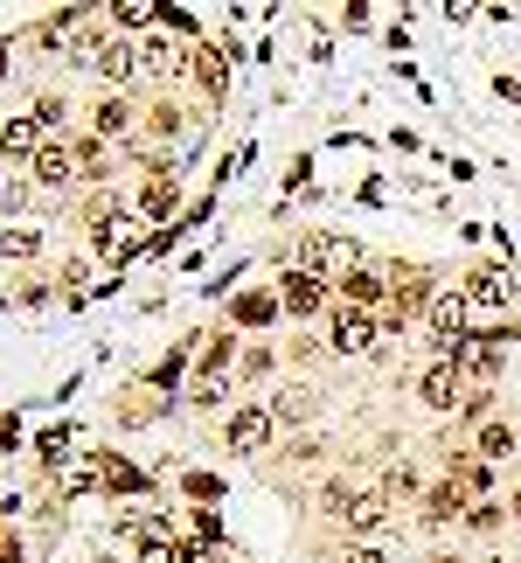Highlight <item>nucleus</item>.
I'll use <instances>...</instances> for the list:
<instances>
[{"instance_id": "nucleus-1", "label": "nucleus", "mask_w": 521, "mask_h": 563, "mask_svg": "<svg viewBox=\"0 0 521 563\" xmlns=\"http://www.w3.org/2000/svg\"><path fill=\"white\" fill-rule=\"evenodd\" d=\"M292 258H299V272H313V279H327V272H362L355 265V237H334V230H299V244H292Z\"/></svg>"}, {"instance_id": "nucleus-2", "label": "nucleus", "mask_w": 521, "mask_h": 563, "mask_svg": "<svg viewBox=\"0 0 521 563\" xmlns=\"http://www.w3.org/2000/svg\"><path fill=\"white\" fill-rule=\"evenodd\" d=\"M271 431H278V418H271V404H244V411H230V452L237 459H258L264 445H271Z\"/></svg>"}, {"instance_id": "nucleus-3", "label": "nucleus", "mask_w": 521, "mask_h": 563, "mask_svg": "<svg viewBox=\"0 0 521 563\" xmlns=\"http://www.w3.org/2000/svg\"><path fill=\"white\" fill-rule=\"evenodd\" d=\"M417 397H424V411H452V404H466V376H459V362L438 355V362L417 376Z\"/></svg>"}, {"instance_id": "nucleus-4", "label": "nucleus", "mask_w": 521, "mask_h": 563, "mask_svg": "<svg viewBox=\"0 0 521 563\" xmlns=\"http://www.w3.org/2000/svg\"><path fill=\"white\" fill-rule=\"evenodd\" d=\"M376 334H383V327H376L369 313H355V306H334L327 348H334V355H369V348H376Z\"/></svg>"}, {"instance_id": "nucleus-5", "label": "nucleus", "mask_w": 521, "mask_h": 563, "mask_svg": "<svg viewBox=\"0 0 521 563\" xmlns=\"http://www.w3.org/2000/svg\"><path fill=\"white\" fill-rule=\"evenodd\" d=\"M174 209H181V181H174L167 167H153V174L139 181V216H153L160 230H174Z\"/></svg>"}, {"instance_id": "nucleus-6", "label": "nucleus", "mask_w": 521, "mask_h": 563, "mask_svg": "<svg viewBox=\"0 0 521 563\" xmlns=\"http://www.w3.org/2000/svg\"><path fill=\"white\" fill-rule=\"evenodd\" d=\"M271 292H278V306H285V313H299V320L327 306V279H313V272H299V265H292L285 279L271 285Z\"/></svg>"}, {"instance_id": "nucleus-7", "label": "nucleus", "mask_w": 521, "mask_h": 563, "mask_svg": "<svg viewBox=\"0 0 521 563\" xmlns=\"http://www.w3.org/2000/svg\"><path fill=\"white\" fill-rule=\"evenodd\" d=\"M431 341H438L445 355L466 341V292H438V299H431Z\"/></svg>"}, {"instance_id": "nucleus-8", "label": "nucleus", "mask_w": 521, "mask_h": 563, "mask_svg": "<svg viewBox=\"0 0 521 563\" xmlns=\"http://www.w3.org/2000/svg\"><path fill=\"white\" fill-rule=\"evenodd\" d=\"M334 522H341L348 536H376V529L390 522V501H383V494H355V501H348V508L334 515Z\"/></svg>"}, {"instance_id": "nucleus-9", "label": "nucleus", "mask_w": 521, "mask_h": 563, "mask_svg": "<svg viewBox=\"0 0 521 563\" xmlns=\"http://www.w3.org/2000/svg\"><path fill=\"white\" fill-rule=\"evenodd\" d=\"M515 272H501V265H480L473 279H466V299H480V306H515Z\"/></svg>"}, {"instance_id": "nucleus-10", "label": "nucleus", "mask_w": 521, "mask_h": 563, "mask_svg": "<svg viewBox=\"0 0 521 563\" xmlns=\"http://www.w3.org/2000/svg\"><path fill=\"white\" fill-rule=\"evenodd\" d=\"M452 362H459V376H480V383H494V376H501V348H494L487 334H480V341H459V348H452Z\"/></svg>"}, {"instance_id": "nucleus-11", "label": "nucleus", "mask_w": 521, "mask_h": 563, "mask_svg": "<svg viewBox=\"0 0 521 563\" xmlns=\"http://www.w3.org/2000/svg\"><path fill=\"white\" fill-rule=\"evenodd\" d=\"M466 515H473V508H466V494H459V487L445 480V487H431V494H424V515H417V522L445 529V522H466Z\"/></svg>"}, {"instance_id": "nucleus-12", "label": "nucleus", "mask_w": 521, "mask_h": 563, "mask_svg": "<svg viewBox=\"0 0 521 563\" xmlns=\"http://www.w3.org/2000/svg\"><path fill=\"white\" fill-rule=\"evenodd\" d=\"M341 306H355V313L390 306V279H376V272H348V279H341Z\"/></svg>"}, {"instance_id": "nucleus-13", "label": "nucleus", "mask_w": 521, "mask_h": 563, "mask_svg": "<svg viewBox=\"0 0 521 563\" xmlns=\"http://www.w3.org/2000/svg\"><path fill=\"white\" fill-rule=\"evenodd\" d=\"M21 153H42V119H7L0 126V160H21Z\"/></svg>"}, {"instance_id": "nucleus-14", "label": "nucleus", "mask_w": 521, "mask_h": 563, "mask_svg": "<svg viewBox=\"0 0 521 563\" xmlns=\"http://www.w3.org/2000/svg\"><path fill=\"white\" fill-rule=\"evenodd\" d=\"M230 320L237 327H271L278 320V292H237L230 299Z\"/></svg>"}, {"instance_id": "nucleus-15", "label": "nucleus", "mask_w": 521, "mask_h": 563, "mask_svg": "<svg viewBox=\"0 0 521 563\" xmlns=\"http://www.w3.org/2000/svg\"><path fill=\"white\" fill-rule=\"evenodd\" d=\"M139 70H146V77H181V49H174L167 35H146V42H139Z\"/></svg>"}, {"instance_id": "nucleus-16", "label": "nucleus", "mask_w": 521, "mask_h": 563, "mask_svg": "<svg viewBox=\"0 0 521 563\" xmlns=\"http://www.w3.org/2000/svg\"><path fill=\"white\" fill-rule=\"evenodd\" d=\"M35 174H42V188H63L70 174H77V153L56 140H42V153H35Z\"/></svg>"}, {"instance_id": "nucleus-17", "label": "nucleus", "mask_w": 521, "mask_h": 563, "mask_svg": "<svg viewBox=\"0 0 521 563\" xmlns=\"http://www.w3.org/2000/svg\"><path fill=\"white\" fill-rule=\"evenodd\" d=\"M98 473H105V494H139V487H146V473L126 466L119 452H98Z\"/></svg>"}, {"instance_id": "nucleus-18", "label": "nucleus", "mask_w": 521, "mask_h": 563, "mask_svg": "<svg viewBox=\"0 0 521 563\" xmlns=\"http://www.w3.org/2000/svg\"><path fill=\"white\" fill-rule=\"evenodd\" d=\"M132 70H139V49H132V42H105V49H98V77H105V84H126Z\"/></svg>"}, {"instance_id": "nucleus-19", "label": "nucleus", "mask_w": 521, "mask_h": 563, "mask_svg": "<svg viewBox=\"0 0 521 563\" xmlns=\"http://www.w3.org/2000/svg\"><path fill=\"white\" fill-rule=\"evenodd\" d=\"M91 126H98V140H126V126H132V105H126V98H105V105L91 112Z\"/></svg>"}, {"instance_id": "nucleus-20", "label": "nucleus", "mask_w": 521, "mask_h": 563, "mask_svg": "<svg viewBox=\"0 0 521 563\" xmlns=\"http://www.w3.org/2000/svg\"><path fill=\"white\" fill-rule=\"evenodd\" d=\"M195 77H202V91H209V98H223V91H230V70H223V49H195Z\"/></svg>"}, {"instance_id": "nucleus-21", "label": "nucleus", "mask_w": 521, "mask_h": 563, "mask_svg": "<svg viewBox=\"0 0 521 563\" xmlns=\"http://www.w3.org/2000/svg\"><path fill=\"white\" fill-rule=\"evenodd\" d=\"M0 258H14V265H28V258H42V230H0Z\"/></svg>"}, {"instance_id": "nucleus-22", "label": "nucleus", "mask_w": 521, "mask_h": 563, "mask_svg": "<svg viewBox=\"0 0 521 563\" xmlns=\"http://www.w3.org/2000/svg\"><path fill=\"white\" fill-rule=\"evenodd\" d=\"M271 418L278 424H306L313 418V390H278V397H271Z\"/></svg>"}, {"instance_id": "nucleus-23", "label": "nucleus", "mask_w": 521, "mask_h": 563, "mask_svg": "<svg viewBox=\"0 0 521 563\" xmlns=\"http://www.w3.org/2000/svg\"><path fill=\"white\" fill-rule=\"evenodd\" d=\"M230 348H237V334L223 327V334L209 341V355H202V383H223V369H230Z\"/></svg>"}, {"instance_id": "nucleus-24", "label": "nucleus", "mask_w": 521, "mask_h": 563, "mask_svg": "<svg viewBox=\"0 0 521 563\" xmlns=\"http://www.w3.org/2000/svg\"><path fill=\"white\" fill-rule=\"evenodd\" d=\"M445 473H452L459 487H473V494H480V487L494 480V473H487V459H473V452H452V466H445Z\"/></svg>"}, {"instance_id": "nucleus-25", "label": "nucleus", "mask_w": 521, "mask_h": 563, "mask_svg": "<svg viewBox=\"0 0 521 563\" xmlns=\"http://www.w3.org/2000/svg\"><path fill=\"white\" fill-rule=\"evenodd\" d=\"M480 452H487V459H515L521 438L508 431V424H480Z\"/></svg>"}, {"instance_id": "nucleus-26", "label": "nucleus", "mask_w": 521, "mask_h": 563, "mask_svg": "<svg viewBox=\"0 0 521 563\" xmlns=\"http://www.w3.org/2000/svg\"><path fill=\"white\" fill-rule=\"evenodd\" d=\"M119 28H146V21H160V7H146V0H119V7H105Z\"/></svg>"}, {"instance_id": "nucleus-27", "label": "nucleus", "mask_w": 521, "mask_h": 563, "mask_svg": "<svg viewBox=\"0 0 521 563\" xmlns=\"http://www.w3.org/2000/svg\"><path fill=\"white\" fill-rule=\"evenodd\" d=\"M132 563H181V543H167V536H139V557Z\"/></svg>"}, {"instance_id": "nucleus-28", "label": "nucleus", "mask_w": 521, "mask_h": 563, "mask_svg": "<svg viewBox=\"0 0 521 563\" xmlns=\"http://www.w3.org/2000/svg\"><path fill=\"white\" fill-rule=\"evenodd\" d=\"M181 369H188V355L174 348L167 362H153V376H146V383H153V390H174V383H181Z\"/></svg>"}, {"instance_id": "nucleus-29", "label": "nucleus", "mask_w": 521, "mask_h": 563, "mask_svg": "<svg viewBox=\"0 0 521 563\" xmlns=\"http://www.w3.org/2000/svg\"><path fill=\"white\" fill-rule=\"evenodd\" d=\"M63 452H70V424H63V431H42V438H35V459H42V466H56Z\"/></svg>"}, {"instance_id": "nucleus-30", "label": "nucleus", "mask_w": 521, "mask_h": 563, "mask_svg": "<svg viewBox=\"0 0 521 563\" xmlns=\"http://www.w3.org/2000/svg\"><path fill=\"white\" fill-rule=\"evenodd\" d=\"M160 21H167L174 35H202V21H195V7H174V0H167V7H160Z\"/></svg>"}, {"instance_id": "nucleus-31", "label": "nucleus", "mask_w": 521, "mask_h": 563, "mask_svg": "<svg viewBox=\"0 0 521 563\" xmlns=\"http://www.w3.org/2000/svg\"><path fill=\"white\" fill-rule=\"evenodd\" d=\"M181 487H188V494H195L202 508H209V501H223V480H216V473H188Z\"/></svg>"}, {"instance_id": "nucleus-32", "label": "nucleus", "mask_w": 521, "mask_h": 563, "mask_svg": "<svg viewBox=\"0 0 521 563\" xmlns=\"http://www.w3.org/2000/svg\"><path fill=\"white\" fill-rule=\"evenodd\" d=\"M195 536H202L209 550H223V515H216V508H195Z\"/></svg>"}, {"instance_id": "nucleus-33", "label": "nucleus", "mask_w": 521, "mask_h": 563, "mask_svg": "<svg viewBox=\"0 0 521 563\" xmlns=\"http://www.w3.org/2000/svg\"><path fill=\"white\" fill-rule=\"evenodd\" d=\"M466 529H473V536H487V529H501V508H494V501H480V508L466 515Z\"/></svg>"}, {"instance_id": "nucleus-34", "label": "nucleus", "mask_w": 521, "mask_h": 563, "mask_svg": "<svg viewBox=\"0 0 521 563\" xmlns=\"http://www.w3.org/2000/svg\"><path fill=\"white\" fill-rule=\"evenodd\" d=\"M369 14H376V7H362V0H348V7H341V28H355V35H362V28H369Z\"/></svg>"}, {"instance_id": "nucleus-35", "label": "nucleus", "mask_w": 521, "mask_h": 563, "mask_svg": "<svg viewBox=\"0 0 521 563\" xmlns=\"http://www.w3.org/2000/svg\"><path fill=\"white\" fill-rule=\"evenodd\" d=\"M174 126H181V112H174V105H153V133L174 140Z\"/></svg>"}, {"instance_id": "nucleus-36", "label": "nucleus", "mask_w": 521, "mask_h": 563, "mask_svg": "<svg viewBox=\"0 0 521 563\" xmlns=\"http://www.w3.org/2000/svg\"><path fill=\"white\" fill-rule=\"evenodd\" d=\"M459 411H466V418H480V424H487V411H494V390H473V397H466Z\"/></svg>"}, {"instance_id": "nucleus-37", "label": "nucleus", "mask_w": 521, "mask_h": 563, "mask_svg": "<svg viewBox=\"0 0 521 563\" xmlns=\"http://www.w3.org/2000/svg\"><path fill=\"white\" fill-rule=\"evenodd\" d=\"M21 202H28V188H21V181H0V209H7V216H14V209H21Z\"/></svg>"}, {"instance_id": "nucleus-38", "label": "nucleus", "mask_w": 521, "mask_h": 563, "mask_svg": "<svg viewBox=\"0 0 521 563\" xmlns=\"http://www.w3.org/2000/svg\"><path fill=\"white\" fill-rule=\"evenodd\" d=\"M0 563H21V543H14L7 529H0Z\"/></svg>"}, {"instance_id": "nucleus-39", "label": "nucleus", "mask_w": 521, "mask_h": 563, "mask_svg": "<svg viewBox=\"0 0 521 563\" xmlns=\"http://www.w3.org/2000/svg\"><path fill=\"white\" fill-rule=\"evenodd\" d=\"M341 563H390V557H383V550H348Z\"/></svg>"}, {"instance_id": "nucleus-40", "label": "nucleus", "mask_w": 521, "mask_h": 563, "mask_svg": "<svg viewBox=\"0 0 521 563\" xmlns=\"http://www.w3.org/2000/svg\"><path fill=\"white\" fill-rule=\"evenodd\" d=\"M0 84H7V42H0Z\"/></svg>"}, {"instance_id": "nucleus-41", "label": "nucleus", "mask_w": 521, "mask_h": 563, "mask_svg": "<svg viewBox=\"0 0 521 563\" xmlns=\"http://www.w3.org/2000/svg\"><path fill=\"white\" fill-rule=\"evenodd\" d=\"M508 515H521V487H515V501H508Z\"/></svg>"}, {"instance_id": "nucleus-42", "label": "nucleus", "mask_w": 521, "mask_h": 563, "mask_svg": "<svg viewBox=\"0 0 521 563\" xmlns=\"http://www.w3.org/2000/svg\"><path fill=\"white\" fill-rule=\"evenodd\" d=\"M431 563H466V557H452V550H445V557H431Z\"/></svg>"}]
</instances>
